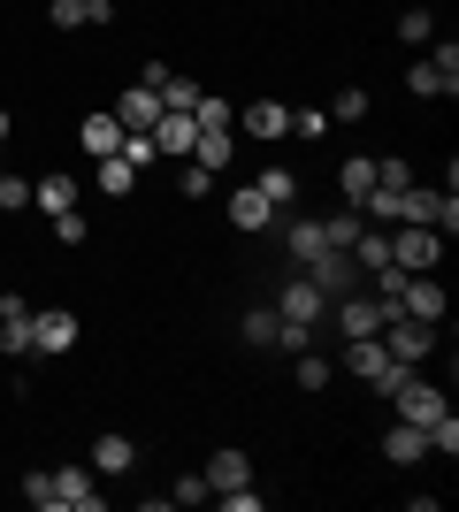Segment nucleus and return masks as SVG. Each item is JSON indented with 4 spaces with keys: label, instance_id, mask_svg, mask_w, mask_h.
I'll return each instance as SVG.
<instances>
[{
    "label": "nucleus",
    "instance_id": "c9c22d12",
    "mask_svg": "<svg viewBox=\"0 0 459 512\" xmlns=\"http://www.w3.org/2000/svg\"><path fill=\"white\" fill-rule=\"evenodd\" d=\"M31 207V184H23V176H8L0 169V214H23Z\"/></svg>",
    "mask_w": 459,
    "mask_h": 512
},
{
    "label": "nucleus",
    "instance_id": "cd10ccee",
    "mask_svg": "<svg viewBox=\"0 0 459 512\" xmlns=\"http://www.w3.org/2000/svg\"><path fill=\"white\" fill-rule=\"evenodd\" d=\"M153 92H161V107H176V115H192V107H199V85H192V77H176V69Z\"/></svg>",
    "mask_w": 459,
    "mask_h": 512
},
{
    "label": "nucleus",
    "instance_id": "2f4dec72",
    "mask_svg": "<svg viewBox=\"0 0 459 512\" xmlns=\"http://www.w3.org/2000/svg\"><path fill=\"white\" fill-rule=\"evenodd\" d=\"M360 115H368V92L360 85H345L337 100H329V123H360Z\"/></svg>",
    "mask_w": 459,
    "mask_h": 512
},
{
    "label": "nucleus",
    "instance_id": "a211bd4d",
    "mask_svg": "<svg viewBox=\"0 0 459 512\" xmlns=\"http://www.w3.org/2000/svg\"><path fill=\"white\" fill-rule=\"evenodd\" d=\"M230 153H238V130H199L192 138V169H230Z\"/></svg>",
    "mask_w": 459,
    "mask_h": 512
},
{
    "label": "nucleus",
    "instance_id": "f704fd0d",
    "mask_svg": "<svg viewBox=\"0 0 459 512\" xmlns=\"http://www.w3.org/2000/svg\"><path fill=\"white\" fill-rule=\"evenodd\" d=\"M322 130H337L322 107H291V138H322Z\"/></svg>",
    "mask_w": 459,
    "mask_h": 512
},
{
    "label": "nucleus",
    "instance_id": "393cba45",
    "mask_svg": "<svg viewBox=\"0 0 459 512\" xmlns=\"http://www.w3.org/2000/svg\"><path fill=\"white\" fill-rule=\"evenodd\" d=\"M261 199L276 214H291V207H299V176H291V169H261Z\"/></svg>",
    "mask_w": 459,
    "mask_h": 512
},
{
    "label": "nucleus",
    "instance_id": "e433bc0d",
    "mask_svg": "<svg viewBox=\"0 0 459 512\" xmlns=\"http://www.w3.org/2000/svg\"><path fill=\"white\" fill-rule=\"evenodd\" d=\"M207 497H215V490H207V474H184V482L169 490V505H207Z\"/></svg>",
    "mask_w": 459,
    "mask_h": 512
},
{
    "label": "nucleus",
    "instance_id": "b1692460",
    "mask_svg": "<svg viewBox=\"0 0 459 512\" xmlns=\"http://www.w3.org/2000/svg\"><path fill=\"white\" fill-rule=\"evenodd\" d=\"M299 276H314L322 291H345V283H352V253H337V245H329V253L314 260V268H299Z\"/></svg>",
    "mask_w": 459,
    "mask_h": 512
},
{
    "label": "nucleus",
    "instance_id": "6e6552de",
    "mask_svg": "<svg viewBox=\"0 0 459 512\" xmlns=\"http://www.w3.org/2000/svg\"><path fill=\"white\" fill-rule=\"evenodd\" d=\"M54 505H69V512H100V505H108V490L92 482V467H54Z\"/></svg>",
    "mask_w": 459,
    "mask_h": 512
},
{
    "label": "nucleus",
    "instance_id": "f8f14e48",
    "mask_svg": "<svg viewBox=\"0 0 459 512\" xmlns=\"http://www.w3.org/2000/svg\"><path fill=\"white\" fill-rule=\"evenodd\" d=\"M192 138H199V123H192V115L161 107V123H153V153H169V161H192Z\"/></svg>",
    "mask_w": 459,
    "mask_h": 512
},
{
    "label": "nucleus",
    "instance_id": "0eeeda50",
    "mask_svg": "<svg viewBox=\"0 0 459 512\" xmlns=\"http://www.w3.org/2000/svg\"><path fill=\"white\" fill-rule=\"evenodd\" d=\"M77 344V314L69 306H31V352H69Z\"/></svg>",
    "mask_w": 459,
    "mask_h": 512
},
{
    "label": "nucleus",
    "instance_id": "473e14b6",
    "mask_svg": "<svg viewBox=\"0 0 459 512\" xmlns=\"http://www.w3.org/2000/svg\"><path fill=\"white\" fill-rule=\"evenodd\" d=\"M429 31H437L429 8H406V16H398V39H406V46H429Z\"/></svg>",
    "mask_w": 459,
    "mask_h": 512
},
{
    "label": "nucleus",
    "instance_id": "a19ab883",
    "mask_svg": "<svg viewBox=\"0 0 459 512\" xmlns=\"http://www.w3.org/2000/svg\"><path fill=\"white\" fill-rule=\"evenodd\" d=\"M8 130H16V115H8V107H0V146H8Z\"/></svg>",
    "mask_w": 459,
    "mask_h": 512
},
{
    "label": "nucleus",
    "instance_id": "423d86ee",
    "mask_svg": "<svg viewBox=\"0 0 459 512\" xmlns=\"http://www.w3.org/2000/svg\"><path fill=\"white\" fill-rule=\"evenodd\" d=\"M391 406H398V421H414V428H429L437 413H452V406H444V390H437V383H421L414 367H406V383L391 390Z\"/></svg>",
    "mask_w": 459,
    "mask_h": 512
},
{
    "label": "nucleus",
    "instance_id": "dca6fc26",
    "mask_svg": "<svg viewBox=\"0 0 459 512\" xmlns=\"http://www.w3.org/2000/svg\"><path fill=\"white\" fill-rule=\"evenodd\" d=\"M199 474H207V490H238V482H253V459H245L238 444H222V451H215V459H207Z\"/></svg>",
    "mask_w": 459,
    "mask_h": 512
},
{
    "label": "nucleus",
    "instance_id": "20e7f679",
    "mask_svg": "<svg viewBox=\"0 0 459 512\" xmlns=\"http://www.w3.org/2000/svg\"><path fill=\"white\" fill-rule=\"evenodd\" d=\"M398 306L375 299V291H345L337 299V337H383V321H391Z\"/></svg>",
    "mask_w": 459,
    "mask_h": 512
},
{
    "label": "nucleus",
    "instance_id": "4c0bfd02",
    "mask_svg": "<svg viewBox=\"0 0 459 512\" xmlns=\"http://www.w3.org/2000/svg\"><path fill=\"white\" fill-rule=\"evenodd\" d=\"M46 23H54V31H77V23H85V0H54V8H46Z\"/></svg>",
    "mask_w": 459,
    "mask_h": 512
},
{
    "label": "nucleus",
    "instance_id": "6ab92c4d",
    "mask_svg": "<svg viewBox=\"0 0 459 512\" xmlns=\"http://www.w3.org/2000/svg\"><path fill=\"white\" fill-rule=\"evenodd\" d=\"M421 451H429V436H421L414 421H391V428H383V459H391V467H414Z\"/></svg>",
    "mask_w": 459,
    "mask_h": 512
},
{
    "label": "nucleus",
    "instance_id": "ea45409f",
    "mask_svg": "<svg viewBox=\"0 0 459 512\" xmlns=\"http://www.w3.org/2000/svg\"><path fill=\"white\" fill-rule=\"evenodd\" d=\"M207 192H215V176H207V169H192V161H184V199H207Z\"/></svg>",
    "mask_w": 459,
    "mask_h": 512
},
{
    "label": "nucleus",
    "instance_id": "9d476101",
    "mask_svg": "<svg viewBox=\"0 0 459 512\" xmlns=\"http://www.w3.org/2000/svg\"><path fill=\"white\" fill-rule=\"evenodd\" d=\"M398 314H414V321H429V329H437V321H444V283L437 276H406V291H398Z\"/></svg>",
    "mask_w": 459,
    "mask_h": 512
},
{
    "label": "nucleus",
    "instance_id": "a878e982",
    "mask_svg": "<svg viewBox=\"0 0 459 512\" xmlns=\"http://www.w3.org/2000/svg\"><path fill=\"white\" fill-rule=\"evenodd\" d=\"M360 230H368V214H360V207H345V214H329V222H322V245H337V253H345V245H352Z\"/></svg>",
    "mask_w": 459,
    "mask_h": 512
},
{
    "label": "nucleus",
    "instance_id": "ddd939ff",
    "mask_svg": "<svg viewBox=\"0 0 459 512\" xmlns=\"http://www.w3.org/2000/svg\"><path fill=\"white\" fill-rule=\"evenodd\" d=\"M276 314L314 329V321H322V283H314V276H291V283H284V299H276Z\"/></svg>",
    "mask_w": 459,
    "mask_h": 512
},
{
    "label": "nucleus",
    "instance_id": "c85d7f7f",
    "mask_svg": "<svg viewBox=\"0 0 459 512\" xmlns=\"http://www.w3.org/2000/svg\"><path fill=\"white\" fill-rule=\"evenodd\" d=\"M192 123H199V130H230V123H238V107H230V100H215V92H199Z\"/></svg>",
    "mask_w": 459,
    "mask_h": 512
},
{
    "label": "nucleus",
    "instance_id": "f257e3e1",
    "mask_svg": "<svg viewBox=\"0 0 459 512\" xmlns=\"http://www.w3.org/2000/svg\"><path fill=\"white\" fill-rule=\"evenodd\" d=\"M391 268L437 276L444 268V230H429V222H391Z\"/></svg>",
    "mask_w": 459,
    "mask_h": 512
},
{
    "label": "nucleus",
    "instance_id": "aec40b11",
    "mask_svg": "<svg viewBox=\"0 0 459 512\" xmlns=\"http://www.w3.org/2000/svg\"><path fill=\"white\" fill-rule=\"evenodd\" d=\"M77 138H85L92 161H108V153L123 146V123H115V115H85V123H77Z\"/></svg>",
    "mask_w": 459,
    "mask_h": 512
},
{
    "label": "nucleus",
    "instance_id": "bb28decb",
    "mask_svg": "<svg viewBox=\"0 0 459 512\" xmlns=\"http://www.w3.org/2000/svg\"><path fill=\"white\" fill-rule=\"evenodd\" d=\"M131 184H138V169L123 161V153H108V161H100V192H108V199H131Z\"/></svg>",
    "mask_w": 459,
    "mask_h": 512
},
{
    "label": "nucleus",
    "instance_id": "7c9ffc66",
    "mask_svg": "<svg viewBox=\"0 0 459 512\" xmlns=\"http://www.w3.org/2000/svg\"><path fill=\"white\" fill-rule=\"evenodd\" d=\"M16 490L31 497V505H39V512H62V505H54V467H31V474H23V482H16Z\"/></svg>",
    "mask_w": 459,
    "mask_h": 512
},
{
    "label": "nucleus",
    "instance_id": "5701e85b",
    "mask_svg": "<svg viewBox=\"0 0 459 512\" xmlns=\"http://www.w3.org/2000/svg\"><path fill=\"white\" fill-rule=\"evenodd\" d=\"M337 192H345V199H352V207H360V199H368V192H375V161H368V153H352L345 169H337Z\"/></svg>",
    "mask_w": 459,
    "mask_h": 512
},
{
    "label": "nucleus",
    "instance_id": "58836bf2",
    "mask_svg": "<svg viewBox=\"0 0 459 512\" xmlns=\"http://www.w3.org/2000/svg\"><path fill=\"white\" fill-rule=\"evenodd\" d=\"M54 237H62V245H85V214H77V207L54 214Z\"/></svg>",
    "mask_w": 459,
    "mask_h": 512
},
{
    "label": "nucleus",
    "instance_id": "2eb2a0df",
    "mask_svg": "<svg viewBox=\"0 0 459 512\" xmlns=\"http://www.w3.org/2000/svg\"><path fill=\"white\" fill-rule=\"evenodd\" d=\"M131 467H138V444L123 436V428L92 436V474H131Z\"/></svg>",
    "mask_w": 459,
    "mask_h": 512
},
{
    "label": "nucleus",
    "instance_id": "9b49d317",
    "mask_svg": "<svg viewBox=\"0 0 459 512\" xmlns=\"http://www.w3.org/2000/svg\"><path fill=\"white\" fill-rule=\"evenodd\" d=\"M0 352H8V360L31 352V306H23L16 291H0Z\"/></svg>",
    "mask_w": 459,
    "mask_h": 512
},
{
    "label": "nucleus",
    "instance_id": "c756f323",
    "mask_svg": "<svg viewBox=\"0 0 459 512\" xmlns=\"http://www.w3.org/2000/svg\"><path fill=\"white\" fill-rule=\"evenodd\" d=\"M276 329H284V314H276V306H253V314H245V344H276Z\"/></svg>",
    "mask_w": 459,
    "mask_h": 512
},
{
    "label": "nucleus",
    "instance_id": "412c9836",
    "mask_svg": "<svg viewBox=\"0 0 459 512\" xmlns=\"http://www.w3.org/2000/svg\"><path fill=\"white\" fill-rule=\"evenodd\" d=\"M31 207L69 214V207H77V176H39V184H31Z\"/></svg>",
    "mask_w": 459,
    "mask_h": 512
},
{
    "label": "nucleus",
    "instance_id": "4be33fe9",
    "mask_svg": "<svg viewBox=\"0 0 459 512\" xmlns=\"http://www.w3.org/2000/svg\"><path fill=\"white\" fill-rule=\"evenodd\" d=\"M291 260H299V268H314V260H322L329 253V245H322V222H306V214H291Z\"/></svg>",
    "mask_w": 459,
    "mask_h": 512
},
{
    "label": "nucleus",
    "instance_id": "4468645a",
    "mask_svg": "<svg viewBox=\"0 0 459 512\" xmlns=\"http://www.w3.org/2000/svg\"><path fill=\"white\" fill-rule=\"evenodd\" d=\"M108 115H115L123 130H153V123H161V92H153V85H131L123 100L108 107Z\"/></svg>",
    "mask_w": 459,
    "mask_h": 512
},
{
    "label": "nucleus",
    "instance_id": "f03ea898",
    "mask_svg": "<svg viewBox=\"0 0 459 512\" xmlns=\"http://www.w3.org/2000/svg\"><path fill=\"white\" fill-rule=\"evenodd\" d=\"M345 367L375 390V398H391V390L406 383V360H391V352H383V337H345Z\"/></svg>",
    "mask_w": 459,
    "mask_h": 512
},
{
    "label": "nucleus",
    "instance_id": "39448f33",
    "mask_svg": "<svg viewBox=\"0 0 459 512\" xmlns=\"http://www.w3.org/2000/svg\"><path fill=\"white\" fill-rule=\"evenodd\" d=\"M383 352H391V360H406V367H421L429 352H437V329H429V321H414V314H391V321H383Z\"/></svg>",
    "mask_w": 459,
    "mask_h": 512
},
{
    "label": "nucleus",
    "instance_id": "1a4fd4ad",
    "mask_svg": "<svg viewBox=\"0 0 459 512\" xmlns=\"http://www.w3.org/2000/svg\"><path fill=\"white\" fill-rule=\"evenodd\" d=\"M230 130H245V138L276 146V138H291V107H284V100H253V107H245V115H238Z\"/></svg>",
    "mask_w": 459,
    "mask_h": 512
},
{
    "label": "nucleus",
    "instance_id": "7ed1b4c3",
    "mask_svg": "<svg viewBox=\"0 0 459 512\" xmlns=\"http://www.w3.org/2000/svg\"><path fill=\"white\" fill-rule=\"evenodd\" d=\"M406 92H414V100H444V92H459V46L444 39L429 62H414V69H406Z\"/></svg>",
    "mask_w": 459,
    "mask_h": 512
},
{
    "label": "nucleus",
    "instance_id": "72a5a7b5",
    "mask_svg": "<svg viewBox=\"0 0 459 512\" xmlns=\"http://www.w3.org/2000/svg\"><path fill=\"white\" fill-rule=\"evenodd\" d=\"M291 375H299V390H322L329 375H337V367H329L322 352H299V367H291Z\"/></svg>",
    "mask_w": 459,
    "mask_h": 512
},
{
    "label": "nucleus",
    "instance_id": "f3484780",
    "mask_svg": "<svg viewBox=\"0 0 459 512\" xmlns=\"http://www.w3.org/2000/svg\"><path fill=\"white\" fill-rule=\"evenodd\" d=\"M230 222H238V230H276V207L261 199V184H238V192H230Z\"/></svg>",
    "mask_w": 459,
    "mask_h": 512
}]
</instances>
